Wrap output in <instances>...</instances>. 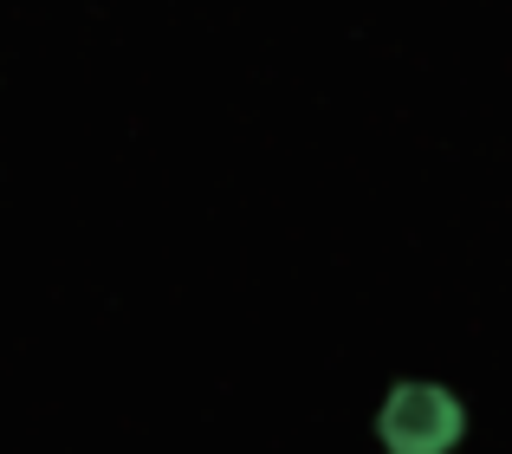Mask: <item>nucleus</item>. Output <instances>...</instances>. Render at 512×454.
Returning a JSON list of instances; mask_svg holds the SVG:
<instances>
[{"instance_id": "nucleus-1", "label": "nucleus", "mask_w": 512, "mask_h": 454, "mask_svg": "<svg viewBox=\"0 0 512 454\" xmlns=\"http://www.w3.org/2000/svg\"><path fill=\"white\" fill-rule=\"evenodd\" d=\"M467 416L441 383H396L376 416V435H383L389 454H448L461 442Z\"/></svg>"}]
</instances>
